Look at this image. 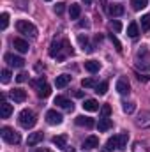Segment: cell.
Here are the masks:
<instances>
[{
  "label": "cell",
  "instance_id": "obj_1",
  "mask_svg": "<svg viewBox=\"0 0 150 152\" xmlns=\"http://www.w3.org/2000/svg\"><path fill=\"white\" fill-rule=\"evenodd\" d=\"M136 66L141 71H150V51L147 46H141L136 53Z\"/></svg>",
  "mask_w": 150,
  "mask_h": 152
},
{
  "label": "cell",
  "instance_id": "obj_2",
  "mask_svg": "<svg viewBox=\"0 0 150 152\" xmlns=\"http://www.w3.org/2000/svg\"><path fill=\"white\" fill-rule=\"evenodd\" d=\"M18 120H20V126H21V127L30 129V127H34V126H36L37 117H36V113H34L32 110H23L21 113L18 115Z\"/></svg>",
  "mask_w": 150,
  "mask_h": 152
},
{
  "label": "cell",
  "instance_id": "obj_3",
  "mask_svg": "<svg viewBox=\"0 0 150 152\" xmlns=\"http://www.w3.org/2000/svg\"><path fill=\"white\" fill-rule=\"evenodd\" d=\"M16 28H18L20 34L30 36V37H37V28H36V25H32V23L27 21V20H20V21L16 23Z\"/></svg>",
  "mask_w": 150,
  "mask_h": 152
},
{
  "label": "cell",
  "instance_id": "obj_4",
  "mask_svg": "<svg viewBox=\"0 0 150 152\" xmlns=\"http://www.w3.org/2000/svg\"><path fill=\"white\" fill-rule=\"evenodd\" d=\"M0 134H2V138H4V142H5V143H11V145H16V143H20V140H21V136H20L12 127H2Z\"/></svg>",
  "mask_w": 150,
  "mask_h": 152
},
{
  "label": "cell",
  "instance_id": "obj_5",
  "mask_svg": "<svg viewBox=\"0 0 150 152\" xmlns=\"http://www.w3.org/2000/svg\"><path fill=\"white\" fill-rule=\"evenodd\" d=\"M62 120H64V117L58 113L57 110H48L46 112V122L50 126H58V124H62Z\"/></svg>",
  "mask_w": 150,
  "mask_h": 152
},
{
  "label": "cell",
  "instance_id": "obj_6",
  "mask_svg": "<svg viewBox=\"0 0 150 152\" xmlns=\"http://www.w3.org/2000/svg\"><path fill=\"white\" fill-rule=\"evenodd\" d=\"M4 60H5L11 67H23V66H25V60H23L21 57H18V55H12V53H7V55L4 57Z\"/></svg>",
  "mask_w": 150,
  "mask_h": 152
},
{
  "label": "cell",
  "instance_id": "obj_7",
  "mask_svg": "<svg viewBox=\"0 0 150 152\" xmlns=\"http://www.w3.org/2000/svg\"><path fill=\"white\" fill-rule=\"evenodd\" d=\"M55 104L60 106V108H64V110H67V112H73V110H74V104H73L67 97H64V96H57V97H55Z\"/></svg>",
  "mask_w": 150,
  "mask_h": 152
},
{
  "label": "cell",
  "instance_id": "obj_8",
  "mask_svg": "<svg viewBox=\"0 0 150 152\" xmlns=\"http://www.w3.org/2000/svg\"><path fill=\"white\" fill-rule=\"evenodd\" d=\"M12 46H14V50H18L20 53H27V51L30 50L28 42H27L25 39H21V37H14L12 39Z\"/></svg>",
  "mask_w": 150,
  "mask_h": 152
},
{
  "label": "cell",
  "instance_id": "obj_9",
  "mask_svg": "<svg viewBox=\"0 0 150 152\" xmlns=\"http://www.w3.org/2000/svg\"><path fill=\"white\" fill-rule=\"evenodd\" d=\"M136 124L140 126V127H150V112H140L138 113V118H136Z\"/></svg>",
  "mask_w": 150,
  "mask_h": 152
},
{
  "label": "cell",
  "instance_id": "obj_10",
  "mask_svg": "<svg viewBox=\"0 0 150 152\" xmlns=\"http://www.w3.org/2000/svg\"><path fill=\"white\" fill-rule=\"evenodd\" d=\"M117 90H118V94H122V96H125V94L131 92V85H129L127 78H120V80L117 81Z\"/></svg>",
  "mask_w": 150,
  "mask_h": 152
},
{
  "label": "cell",
  "instance_id": "obj_11",
  "mask_svg": "<svg viewBox=\"0 0 150 152\" xmlns=\"http://www.w3.org/2000/svg\"><path fill=\"white\" fill-rule=\"evenodd\" d=\"M62 46H64V42H60V41H53L51 42V46H50V57H53V58H60V50H62Z\"/></svg>",
  "mask_w": 150,
  "mask_h": 152
},
{
  "label": "cell",
  "instance_id": "obj_12",
  "mask_svg": "<svg viewBox=\"0 0 150 152\" xmlns=\"http://www.w3.org/2000/svg\"><path fill=\"white\" fill-rule=\"evenodd\" d=\"M11 97L14 99V103H23L27 99V92L23 88H14V90H11Z\"/></svg>",
  "mask_w": 150,
  "mask_h": 152
},
{
  "label": "cell",
  "instance_id": "obj_13",
  "mask_svg": "<svg viewBox=\"0 0 150 152\" xmlns=\"http://www.w3.org/2000/svg\"><path fill=\"white\" fill-rule=\"evenodd\" d=\"M111 127H113L111 118H108V117L99 118V122H97V129H99L101 133H104V131H108V129H111Z\"/></svg>",
  "mask_w": 150,
  "mask_h": 152
},
{
  "label": "cell",
  "instance_id": "obj_14",
  "mask_svg": "<svg viewBox=\"0 0 150 152\" xmlns=\"http://www.w3.org/2000/svg\"><path fill=\"white\" fill-rule=\"evenodd\" d=\"M95 147H99V138H97V136H88V138H85V142H83V149H85V151H90V149H95Z\"/></svg>",
  "mask_w": 150,
  "mask_h": 152
},
{
  "label": "cell",
  "instance_id": "obj_15",
  "mask_svg": "<svg viewBox=\"0 0 150 152\" xmlns=\"http://www.w3.org/2000/svg\"><path fill=\"white\" fill-rule=\"evenodd\" d=\"M76 124L78 126H85V127H94V118H90V117H85V115H79V117H76Z\"/></svg>",
  "mask_w": 150,
  "mask_h": 152
},
{
  "label": "cell",
  "instance_id": "obj_16",
  "mask_svg": "<svg viewBox=\"0 0 150 152\" xmlns=\"http://www.w3.org/2000/svg\"><path fill=\"white\" fill-rule=\"evenodd\" d=\"M69 81H71V76L69 75H60V76L55 78V85H57V88H64V87H67Z\"/></svg>",
  "mask_w": 150,
  "mask_h": 152
},
{
  "label": "cell",
  "instance_id": "obj_17",
  "mask_svg": "<svg viewBox=\"0 0 150 152\" xmlns=\"http://www.w3.org/2000/svg\"><path fill=\"white\" fill-rule=\"evenodd\" d=\"M53 145L58 147V149H66L67 147V136L66 134H58V136H53Z\"/></svg>",
  "mask_w": 150,
  "mask_h": 152
},
{
  "label": "cell",
  "instance_id": "obj_18",
  "mask_svg": "<svg viewBox=\"0 0 150 152\" xmlns=\"http://www.w3.org/2000/svg\"><path fill=\"white\" fill-rule=\"evenodd\" d=\"M11 113H12V104H9V103L4 101V103L0 104V117H2V118H9Z\"/></svg>",
  "mask_w": 150,
  "mask_h": 152
},
{
  "label": "cell",
  "instance_id": "obj_19",
  "mask_svg": "<svg viewBox=\"0 0 150 152\" xmlns=\"http://www.w3.org/2000/svg\"><path fill=\"white\" fill-rule=\"evenodd\" d=\"M42 142V133H30L28 134V140H27V143L30 145V147H36L37 143Z\"/></svg>",
  "mask_w": 150,
  "mask_h": 152
},
{
  "label": "cell",
  "instance_id": "obj_20",
  "mask_svg": "<svg viewBox=\"0 0 150 152\" xmlns=\"http://www.w3.org/2000/svg\"><path fill=\"white\" fill-rule=\"evenodd\" d=\"M83 108H85L87 112H97V110H99V103H97L95 99H85Z\"/></svg>",
  "mask_w": 150,
  "mask_h": 152
},
{
  "label": "cell",
  "instance_id": "obj_21",
  "mask_svg": "<svg viewBox=\"0 0 150 152\" xmlns=\"http://www.w3.org/2000/svg\"><path fill=\"white\" fill-rule=\"evenodd\" d=\"M85 69H87L88 73H97V71L101 69V64H99L97 60H87V62H85Z\"/></svg>",
  "mask_w": 150,
  "mask_h": 152
},
{
  "label": "cell",
  "instance_id": "obj_22",
  "mask_svg": "<svg viewBox=\"0 0 150 152\" xmlns=\"http://www.w3.org/2000/svg\"><path fill=\"white\" fill-rule=\"evenodd\" d=\"M127 36H129V37H133V39L140 36V27H138V23H136V21L129 23V27H127Z\"/></svg>",
  "mask_w": 150,
  "mask_h": 152
},
{
  "label": "cell",
  "instance_id": "obj_23",
  "mask_svg": "<svg viewBox=\"0 0 150 152\" xmlns=\"http://www.w3.org/2000/svg\"><path fill=\"white\" fill-rule=\"evenodd\" d=\"M108 12H110L111 16H122V14H124V5H120V4H111V5L108 7Z\"/></svg>",
  "mask_w": 150,
  "mask_h": 152
},
{
  "label": "cell",
  "instance_id": "obj_24",
  "mask_svg": "<svg viewBox=\"0 0 150 152\" xmlns=\"http://www.w3.org/2000/svg\"><path fill=\"white\" fill-rule=\"evenodd\" d=\"M79 14H81V5H79V4H71V7H69V16H71V20H78Z\"/></svg>",
  "mask_w": 150,
  "mask_h": 152
},
{
  "label": "cell",
  "instance_id": "obj_25",
  "mask_svg": "<svg viewBox=\"0 0 150 152\" xmlns=\"http://www.w3.org/2000/svg\"><path fill=\"white\" fill-rule=\"evenodd\" d=\"M127 142H129V134L127 133L118 134V151H125L127 149Z\"/></svg>",
  "mask_w": 150,
  "mask_h": 152
},
{
  "label": "cell",
  "instance_id": "obj_26",
  "mask_svg": "<svg viewBox=\"0 0 150 152\" xmlns=\"http://www.w3.org/2000/svg\"><path fill=\"white\" fill-rule=\"evenodd\" d=\"M131 5H133L134 11H141V9H145L149 5V0H133Z\"/></svg>",
  "mask_w": 150,
  "mask_h": 152
},
{
  "label": "cell",
  "instance_id": "obj_27",
  "mask_svg": "<svg viewBox=\"0 0 150 152\" xmlns=\"http://www.w3.org/2000/svg\"><path fill=\"white\" fill-rule=\"evenodd\" d=\"M113 149H118V136H111L106 142V151H113Z\"/></svg>",
  "mask_w": 150,
  "mask_h": 152
},
{
  "label": "cell",
  "instance_id": "obj_28",
  "mask_svg": "<svg viewBox=\"0 0 150 152\" xmlns=\"http://www.w3.org/2000/svg\"><path fill=\"white\" fill-rule=\"evenodd\" d=\"M50 94H51V87H50V85H42V87L37 90V96H39V97H42V99H44V97H48Z\"/></svg>",
  "mask_w": 150,
  "mask_h": 152
},
{
  "label": "cell",
  "instance_id": "obj_29",
  "mask_svg": "<svg viewBox=\"0 0 150 152\" xmlns=\"http://www.w3.org/2000/svg\"><path fill=\"white\" fill-rule=\"evenodd\" d=\"M141 30L149 32L150 30V14H143L141 16Z\"/></svg>",
  "mask_w": 150,
  "mask_h": 152
},
{
  "label": "cell",
  "instance_id": "obj_30",
  "mask_svg": "<svg viewBox=\"0 0 150 152\" xmlns=\"http://www.w3.org/2000/svg\"><path fill=\"white\" fill-rule=\"evenodd\" d=\"M81 85L85 88H92V87H97V81L94 78H85V80H81Z\"/></svg>",
  "mask_w": 150,
  "mask_h": 152
},
{
  "label": "cell",
  "instance_id": "obj_31",
  "mask_svg": "<svg viewBox=\"0 0 150 152\" xmlns=\"http://www.w3.org/2000/svg\"><path fill=\"white\" fill-rule=\"evenodd\" d=\"M106 90H108V81H101V83H97V87H95V92H97L99 96L106 94Z\"/></svg>",
  "mask_w": 150,
  "mask_h": 152
},
{
  "label": "cell",
  "instance_id": "obj_32",
  "mask_svg": "<svg viewBox=\"0 0 150 152\" xmlns=\"http://www.w3.org/2000/svg\"><path fill=\"white\" fill-rule=\"evenodd\" d=\"M122 110H124V113H133L134 110H136V104L134 103H122Z\"/></svg>",
  "mask_w": 150,
  "mask_h": 152
},
{
  "label": "cell",
  "instance_id": "obj_33",
  "mask_svg": "<svg viewBox=\"0 0 150 152\" xmlns=\"http://www.w3.org/2000/svg\"><path fill=\"white\" fill-rule=\"evenodd\" d=\"M7 25H9V14L7 12H2V16H0V28L5 30Z\"/></svg>",
  "mask_w": 150,
  "mask_h": 152
},
{
  "label": "cell",
  "instance_id": "obj_34",
  "mask_svg": "<svg viewBox=\"0 0 150 152\" xmlns=\"http://www.w3.org/2000/svg\"><path fill=\"white\" fill-rule=\"evenodd\" d=\"M30 83H32V87H36V88H41V87H42V85H46V80H44V78H42V76H41V78H37V80H34V81H30Z\"/></svg>",
  "mask_w": 150,
  "mask_h": 152
},
{
  "label": "cell",
  "instance_id": "obj_35",
  "mask_svg": "<svg viewBox=\"0 0 150 152\" xmlns=\"http://www.w3.org/2000/svg\"><path fill=\"white\" fill-rule=\"evenodd\" d=\"M101 115H103V117H110V115H111V106H110V104H103V106H101Z\"/></svg>",
  "mask_w": 150,
  "mask_h": 152
},
{
  "label": "cell",
  "instance_id": "obj_36",
  "mask_svg": "<svg viewBox=\"0 0 150 152\" xmlns=\"http://www.w3.org/2000/svg\"><path fill=\"white\" fill-rule=\"evenodd\" d=\"M110 39H111V42L113 44H115V50H117V51H118V53H122V44H120V41H118V39L115 37V36H110Z\"/></svg>",
  "mask_w": 150,
  "mask_h": 152
},
{
  "label": "cell",
  "instance_id": "obj_37",
  "mask_svg": "<svg viewBox=\"0 0 150 152\" xmlns=\"http://www.w3.org/2000/svg\"><path fill=\"white\" fill-rule=\"evenodd\" d=\"M110 25H111V28H113V30H115V32H117V34H118V32L122 30V23H120L118 20H113V21H111V23H110Z\"/></svg>",
  "mask_w": 150,
  "mask_h": 152
},
{
  "label": "cell",
  "instance_id": "obj_38",
  "mask_svg": "<svg viewBox=\"0 0 150 152\" xmlns=\"http://www.w3.org/2000/svg\"><path fill=\"white\" fill-rule=\"evenodd\" d=\"M9 80H11V71L9 69H4L2 71V83H9Z\"/></svg>",
  "mask_w": 150,
  "mask_h": 152
},
{
  "label": "cell",
  "instance_id": "obj_39",
  "mask_svg": "<svg viewBox=\"0 0 150 152\" xmlns=\"http://www.w3.org/2000/svg\"><path fill=\"white\" fill-rule=\"evenodd\" d=\"M55 12H57V14H62V12H64V4H62V2H58V4L55 5Z\"/></svg>",
  "mask_w": 150,
  "mask_h": 152
},
{
  "label": "cell",
  "instance_id": "obj_40",
  "mask_svg": "<svg viewBox=\"0 0 150 152\" xmlns=\"http://www.w3.org/2000/svg\"><path fill=\"white\" fill-rule=\"evenodd\" d=\"M27 73H20V75L16 76V81H20V83H23V81H27Z\"/></svg>",
  "mask_w": 150,
  "mask_h": 152
},
{
  "label": "cell",
  "instance_id": "obj_41",
  "mask_svg": "<svg viewBox=\"0 0 150 152\" xmlns=\"http://www.w3.org/2000/svg\"><path fill=\"white\" fill-rule=\"evenodd\" d=\"M79 42H81V44H83V46H87V41H88V39H87V36H79Z\"/></svg>",
  "mask_w": 150,
  "mask_h": 152
},
{
  "label": "cell",
  "instance_id": "obj_42",
  "mask_svg": "<svg viewBox=\"0 0 150 152\" xmlns=\"http://www.w3.org/2000/svg\"><path fill=\"white\" fill-rule=\"evenodd\" d=\"M138 80H140V81H149L150 78L149 76H138Z\"/></svg>",
  "mask_w": 150,
  "mask_h": 152
},
{
  "label": "cell",
  "instance_id": "obj_43",
  "mask_svg": "<svg viewBox=\"0 0 150 152\" xmlns=\"http://www.w3.org/2000/svg\"><path fill=\"white\" fill-rule=\"evenodd\" d=\"M74 96H76V97H83V92H81V90H76Z\"/></svg>",
  "mask_w": 150,
  "mask_h": 152
},
{
  "label": "cell",
  "instance_id": "obj_44",
  "mask_svg": "<svg viewBox=\"0 0 150 152\" xmlns=\"http://www.w3.org/2000/svg\"><path fill=\"white\" fill-rule=\"evenodd\" d=\"M83 2H85L87 5H88V4H92V0H83Z\"/></svg>",
  "mask_w": 150,
  "mask_h": 152
},
{
  "label": "cell",
  "instance_id": "obj_45",
  "mask_svg": "<svg viewBox=\"0 0 150 152\" xmlns=\"http://www.w3.org/2000/svg\"><path fill=\"white\" fill-rule=\"evenodd\" d=\"M42 152H51V151H42Z\"/></svg>",
  "mask_w": 150,
  "mask_h": 152
},
{
  "label": "cell",
  "instance_id": "obj_46",
  "mask_svg": "<svg viewBox=\"0 0 150 152\" xmlns=\"http://www.w3.org/2000/svg\"><path fill=\"white\" fill-rule=\"evenodd\" d=\"M46 2H51V0H46Z\"/></svg>",
  "mask_w": 150,
  "mask_h": 152
},
{
  "label": "cell",
  "instance_id": "obj_47",
  "mask_svg": "<svg viewBox=\"0 0 150 152\" xmlns=\"http://www.w3.org/2000/svg\"><path fill=\"white\" fill-rule=\"evenodd\" d=\"M87 152H88V151H87Z\"/></svg>",
  "mask_w": 150,
  "mask_h": 152
}]
</instances>
